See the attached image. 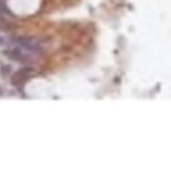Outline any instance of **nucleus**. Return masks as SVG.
Masks as SVG:
<instances>
[{"label": "nucleus", "mask_w": 171, "mask_h": 171, "mask_svg": "<svg viewBox=\"0 0 171 171\" xmlns=\"http://www.w3.org/2000/svg\"><path fill=\"white\" fill-rule=\"evenodd\" d=\"M2 94H3V92H2V88H0V95H2Z\"/></svg>", "instance_id": "nucleus-1"}]
</instances>
